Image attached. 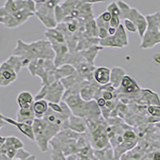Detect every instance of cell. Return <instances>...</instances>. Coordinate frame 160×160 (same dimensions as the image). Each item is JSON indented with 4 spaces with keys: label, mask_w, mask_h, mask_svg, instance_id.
Wrapping results in <instances>:
<instances>
[{
    "label": "cell",
    "mask_w": 160,
    "mask_h": 160,
    "mask_svg": "<svg viewBox=\"0 0 160 160\" xmlns=\"http://www.w3.org/2000/svg\"><path fill=\"white\" fill-rule=\"evenodd\" d=\"M13 55L22 58L23 68L28 67L35 60H54L55 58V51L48 40H38L27 43L22 40L18 39Z\"/></svg>",
    "instance_id": "6da1fadb"
},
{
    "label": "cell",
    "mask_w": 160,
    "mask_h": 160,
    "mask_svg": "<svg viewBox=\"0 0 160 160\" xmlns=\"http://www.w3.org/2000/svg\"><path fill=\"white\" fill-rule=\"evenodd\" d=\"M33 127V132L35 141L42 152L48 151L49 142L58 134L59 129L50 125L42 118H35Z\"/></svg>",
    "instance_id": "7a4b0ae2"
},
{
    "label": "cell",
    "mask_w": 160,
    "mask_h": 160,
    "mask_svg": "<svg viewBox=\"0 0 160 160\" xmlns=\"http://www.w3.org/2000/svg\"><path fill=\"white\" fill-rule=\"evenodd\" d=\"M148 28L141 38L140 48L143 50L151 49L160 43V12H156L146 16Z\"/></svg>",
    "instance_id": "3957f363"
},
{
    "label": "cell",
    "mask_w": 160,
    "mask_h": 160,
    "mask_svg": "<svg viewBox=\"0 0 160 160\" xmlns=\"http://www.w3.org/2000/svg\"><path fill=\"white\" fill-rule=\"evenodd\" d=\"M61 1H35V15L42 25L48 29H54L58 26L55 18V8L59 5Z\"/></svg>",
    "instance_id": "277c9868"
},
{
    "label": "cell",
    "mask_w": 160,
    "mask_h": 160,
    "mask_svg": "<svg viewBox=\"0 0 160 160\" xmlns=\"http://www.w3.org/2000/svg\"><path fill=\"white\" fill-rule=\"evenodd\" d=\"M117 5L120 9V19H128L136 26L137 31L141 38L143 36L147 28L148 21L142 14L139 12L136 8H131L129 5L122 1H117Z\"/></svg>",
    "instance_id": "5b68a950"
},
{
    "label": "cell",
    "mask_w": 160,
    "mask_h": 160,
    "mask_svg": "<svg viewBox=\"0 0 160 160\" xmlns=\"http://www.w3.org/2000/svg\"><path fill=\"white\" fill-rule=\"evenodd\" d=\"M65 88L59 81L51 85L42 86V88L35 97V101L44 99L52 103H59L65 94Z\"/></svg>",
    "instance_id": "8992f818"
},
{
    "label": "cell",
    "mask_w": 160,
    "mask_h": 160,
    "mask_svg": "<svg viewBox=\"0 0 160 160\" xmlns=\"http://www.w3.org/2000/svg\"><path fill=\"white\" fill-rule=\"evenodd\" d=\"M129 42H128V34L124 29L123 26L120 24V26L117 28L116 32L115 35L108 36V38L104 39L99 40V44L101 48H122L128 47Z\"/></svg>",
    "instance_id": "52a82bcc"
},
{
    "label": "cell",
    "mask_w": 160,
    "mask_h": 160,
    "mask_svg": "<svg viewBox=\"0 0 160 160\" xmlns=\"http://www.w3.org/2000/svg\"><path fill=\"white\" fill-rule=\"evenodd\" d=\"M0 118H2V120H4L7 123L11 124V125H13L14 127L18 128V129L24 135H26V136L28 137L29 139L32 140V141H35V136H34L32 126L23 123V122H18L16 120H14L12 119V118H9V117L5 116V115H3L2 114H1V113H0Z\"/></svg>",
    "instance_id": "ba28073f"
},
{
    "label": "cell",
    "mask_w": 160,
    "mask_h": 160,
    "mask_svg": "<svg viewBox=\"0 0 160 160\" xmlns=\"http://www.w3.org/2000/svg\"><path fill=\"white\" fill-rule=\"evenodd\" d=\"M0 72H1L2 78L7 87L15 82L18 78V74L16 73V71L7 62H4L3 63L1 64Z\"/></svg>",
    "instance_id": "9c48e42d"
},
{
    "label": "cell",
    "mask_w": 160,
    "mask_h": 160,
    "mask_svg": "<svg viewBox=\"0 0 160 160\" xmlns=\"http://www.w3.org/2000/svg\"><path fill=\"white\" fill-rule=\"evenodd\" d=\"M68 129L78 134H83L88 130V125L84 118L72 115L68 119Z\"/></svg>",
    "instance_id": "30bf717a"
},
{
    "label": "cell",
    "mask_w": 160,
    "mask_h": 160,
    "mask_svg": "<svg viewBox=\"0 0 160 160\" xmlns=\"http://www.w3.org/2000/svg\"><path fill=\"white\" fill-rule=\"evenodd\" d=\"M93 77L95 82L99 85H107L111 79V70L108 68L100 67L95 69Z\"/></svg>",
    "instance_id": "8fae6325"
},
{
    "label": "cell",
    "mask_w": 160,
    "mask_h": 160,
    "mask_svg": "<svg viewBox=\"0 0 160 160\" xmlns=\"http://www.w3.org/2000/svg\"><path fill=\"white\" fill-rule=\"evenodd\" d=\"M120 87H122L123 92L126 94H136V93H139L141 91L136 81L131 76L127 75L122 78Z\"/></svg>",
    "instance_id": "7c38bea8"
},
{
    "label": "cell",
    "mask_w": 160,
    "mask_h": 160,
    "mask_svg": "<svg viewBox=\"0 0 160 160\" xmlns=\"http://www.w3.org/2000/svg\"><path fill=\"white\" fill-rule=\"evenodd\" d=\"M17 102L19 109H29L33 107L35 98L29 91H22L17 97Z\"/></svg>",
    "instance_id": "4fadbf2b"
},
{
    "label": "cell",
    "mask_w": 160,
    "mask_h": 160,
    "mask_svg": "<svg viewBox=\"0 0 160 160\" xmlns=\"http://www.w3.org/2000/svg\"><path fill=\"white\" fill-rule=\"evenodd\" d=\"M126 75V71L119 67H115L111 71V84L115 89H117L121 86V82Z\"/></svg>",
    "instance_id": "5bb4252c"
},
{
    "label": "cell",
    "mask_w": 160,
    "mask_h": 160,
    "mask_svg": "<svg viewBox=\"0 0 160 160\" xmlns=\"http://www.w3.org/2000/svg\"><path fill=\"white\" fill-rule=\"evenodd\" d=\"M49 109V102L44 99L37 100L33 104V111L35 113V118H42Z\"/></svg>",
    "instance_id": "9a60e30c"
},
{
    "label": "cell",
    "mask_w": 160,
    "mask_h": 160,
    "mask_svg": "<svg viewBox=\"0 0 160 160\" xmlns=\"http://www.w3.org/2000/svg\"><path fill=\"white\" fill-rule=\"evenodd\" d=\"M148 113L150 116V124H155L160 122V106L148 107Z\"/></svg>",
    "instance_id": "2e32d148"
},
{
    "label": "cell",
    "mask_w": 160,
    "mask_h": 160,
    "mask_svg": "<svg viewBox=\"0 0 160 160\" xmlns=\"http://www.w3.org/2000/svg\"><path fill=\"white\" fill-rule=\"evenodd\" d=\"M6 62H8L9 65H11L14 70L16 71L17 74H18L20 71V70L23 68V62H22V59L20 57L17 56V55H14L10 57Z\"/></svg>",
    "instance_id": "e0dca14e"
},
{
    "label": "cell",
    "mask_w": 160,
    "mask_h": 160,
    "mask_svg": "<svg viewBox=\"0 0 160 160\" xmlns=\"http://www.w3.org/2000/svg\"><path fill=\"white\" fill-rule=\"evenodd\" d=\"M5 143L16 150L22 149V148H24L23 142H22L19 138H17V137L15 136L7 137Z\"/></svg>",
    "instance_id": "ac0fdd59"
},
{
    "label": "cell",
    "mask_w": 160,
    "mask_h": 160,
    "mask_svg": "<svg viewBox=\"0 0 160 160\" xmlns=\"http://www.w3.org/2000/svg\"><path fill=\"white\" fill-rule=\"evenodd\" d=\"M107 11L111 13L112 16L120 17V9L118 6L117 5L116 2H112L111 3H110L107 8Z\"/></svg>",
    "instance_id": "d6986e66"
},
{
    "label": "cell",
    "mask_w": 160,
    "mask_h": 160,
    "mask_svg": "<svg viewBox=\"0 0 160 160\" xmlns=\"http://www.w3.org/2000/svg\"><path fill=\"white\" fill-rule=\"evenodd\" d=\"M31 154L29 152H28L27 151L22 148V149L18 150L16 155H15V159H25V158H28V157L31 156Z\"/></svg>",
    "instance_id": "ffe728a7"
},
{
    "label": "cell",
    "mask_w": 160,
    "mask_h": 160,
    "mask_svg": "<svg viewBox=\"0 0 160 160\" xmlns=\"http://www.w3.org/2000/svg\"><path fill=\"white\" fill-rule=\"evenodd\" d=\"M123 24H124V27H125L126 29L128 30V31H130V32L135 33L136 31H137L136 26L131 21H130V20L125 19V20H124Z\"/></svg>",
    "instance_id": "44dd1931"
},
{
    "label": "cell",
    "mask_w": 160,
    "mask_h": 160,
    "mask_svg": "<svg viewBox=\"0 0 160 160\" xmlns=\"http://www.w3.org/2000/svg\"><path fill=\"white\" fill-rule=\"evenodd\" d=\"M150 160H160V150L151 153L150 155Z\"/></svg>",
    "instance_id": "7402d4cb"
},
{
    "label": "cell",
    "mask_w": 160,
    "mask_h": 160,
    "mask_svg": "<svg viewBox=\"0 0 160 160\" xmlns=\"http://www.w3.org/2000/svg\"><path fill=\"white\" fill-rule=\"evenodd\" d=\"M155 134H156V138L158 141H160V122L155 124Z\"/></svg>",
    "instance_id": "603a6c76"
},
{
    "label": "cell",
    "mask_w": 160,
    "mask_h": 160,
    "mask_svg": "<svg viewBox=\"0 0 160 160\" xmlns=\"http://www.w3.org/2000/svg\"><path fill=\"white\" fill-rule=\"evenodd\" d=\"M153 59L156 62L157 64H160V54L158 53H155L154 56H153Z\"/></svg>",
    "instance_id": "cb8c5ba5"
},
{
    "label": "cell",
    "mask_w": 160,
    "mask_h": 160,
    "mask_svg": "<svg viewBox=\"0 0 160 160\" xmlns=\"http://www.w3.org/2000/svg\"><path fill=\"white\" fill-rule=\"evenodd\" d=\"M6 138H7V137H2V136H0V148H2V146H3V144L5 143Z\"/></svg>",
    "instance_id": "d4e9b609"
},
{
    "label": "cell",
    "mask_w": 160,
    "mask_h": 160,
    "mask_svg": "<svg viewBox=\"0 0 160 160\" xmlns=\"http://www.w3.org/2000/svg\"><path fill=\"white\" fill-rule=\"evenodd\" d=\"M14 160H37V158L35 155H31V156L28 157V158H25V159H14Z\"/></svg>",
    "instance_id": "484cf974"
},
{
    "label": "cell",
    "mask_w": 160,
    "mask_h": 160,
    "mask_svg": "<svg viewBox=\"0 0 160 160\" xmlns=\"http://www.w3.org/2000/svg\"><path fill=\"white\" fill-rule=\"evenodd\" d=\"M0 67H1V65H0Z\"/></svg>",
    "instance_id": "4316f807"
}]
</instances>
